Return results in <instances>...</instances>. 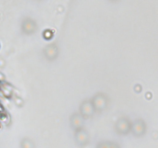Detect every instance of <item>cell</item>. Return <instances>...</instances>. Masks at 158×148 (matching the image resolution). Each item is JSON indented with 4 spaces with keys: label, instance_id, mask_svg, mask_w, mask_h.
I'll list each match as a JSON object with an SVG mask.
<instances>
[]
</instances>
